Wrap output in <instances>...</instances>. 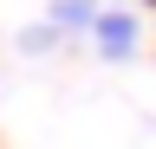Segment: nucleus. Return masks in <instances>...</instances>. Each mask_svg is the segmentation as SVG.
<instances>
[{"label": "nucleus", "instance_id": "f03ea898", "mask_svg": "<svg viewBox=\"0 0 156 149\" xmlns=\"http://www.w3.org/2000/svg\"><path fill=\"white\" fill-rule=\"evenodd\" d=\"M91 20H98L91 0H58V7H52V26H58V32H65V26H85V32H91Z\"/></svg>", "mask_w": 156, "mask_h": 149}, {"label": "nucleus", "instance_id": "f257e3e1", "mask_svg": "<svg viewBox=\"0 0 156 149\" xmlns=\"http://www.w3.org/2000/svg\"><path fill=\"white\" fill-rule=\"evenodd\" d=\"M136 39H143L136 13H124V7H98V20H91V46H98V59H130Z\"/></svg>", "mask_w": 156, "mask_h": 149}, {"label": "nucleus", "instance_id": "7ed1b4c3", "mask_svg": "<svg viewBox=\"0 0 156 149\" xmlns=\"http://www.w3.org/2000/svg\"><path fill=\"white\" fill-rule=\"evenodd\" d=\"M150 7H156V0H150Z\"/></svg>", "mask_w": 156, "mask_h": 149}]
</instances>
